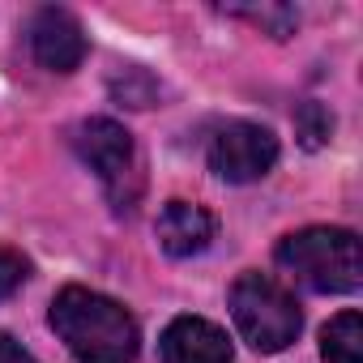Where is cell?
<instances>
[{
  "label": "cell",
  "instance_id": "obj_8",
  "mask_svg": "<svg viewBox=\"0 0 363 363\" xmlns=\"http://www.w3.org/2000/svg\"><path fill=\"white\" fill-rule=\"evenodd\" d=\"M214 214L193 201H167L158 214V244L167 257H197L214 244Z\"/></svg>",
  "mask_w": 363,
  "mask_h": 363
},
{
  "label": "cell",
  "instance_id": "obj_14",
  "mask_svg": "<svg viewBox=\"0 0 363 363\" xmlns=\"http://www.w3.org/2000/svg\"><path fill=\"white\" fill-rule=\"evenodd\" d=\"M0 363H39L22 342H13L9 333H0Z\"/></svg>",
  "mask_w": 363,
  "mask_h": 363
},
{
  "label": "cell",
  "instance_id": "obj_12",
  "mask_svg": "<svg viewBox=\"0 0 363 363\" xmlns=\"http://www.w3.org/2000/svg\"><path fill=\"white\" fill-rule=\"evenodd\" d=\"M30 278V261L13 248H0V299H9L22 291V282Z\"/></svg>",
  "mask_w": 363,
  "mask_h": 363
},
{
  "label": "cell",
  "instance_id": "obj_6",
  "mask_svg": "<svg viewBox=\"0 0 363 363\" xmlns=\"http://www.w3.org/2000/svg\"><path fill=\"white\" fill-rule=\"evenodd\" d=\"M30 52L43 69L52 73H73L86 60V30L69 9H39L30 22Z\"/></svg>",
  "mask_w": 363,
  "mask_h": 363
},
{
  "label": "cell",
  "instance_id": "obj_13",
  "mask_svg": "<svg viewBox=\"0 0 363 363\" xmlns=\"http://www.w3.org/2000/svg\"><path fill=\"white\" fill-rule=\"evenodd\" d=\"M116 94H120V99H128V107H150V103L158 99V86H154L141 69H128V73H124V82H116Z\"/></svg>",
  "mask_w": 363,
  "mask_h": 363
},
{
  "label": "cell",
  "instance_id": "obj_2",
  "mask_svg": "<svg viewBox=\"0 0 363 363\" xmlns=\"http://www.w3.org/2000/svg\"><path fill=\"white\" fill-rule=\"evenodd\" d=\"M278 265L320 295H350L363 282L359 235L342 227H303L278 244Z\"/></svg>",
  "mask_w": 363,
  "mask_h": 363
},
{
  "label": "cell",
  "instance_id": "obj_7",
  "mask_svg": "<svg viewBox=\"0 0 363 363\" xmlns=\"http://www.w3.org/2000/svg\"><path fill=\"white\" fill-rule=\"evenodd\" d=\"M162 363H231L227 333L206 316H175L158 337Z\"/></svg>",
  "mask_w": 363,
  "mask_h": 363
},
{
  "label": "cell",
  "instance_id": "obj_10",
  "mask_svg": "<svg viewBox=\"0 0 363 363\" xmlns=\"http://www.w3.org/2000/svg\"><path fill=\"white\" fill-rule=\"evenodd\" d=\"M231 18H244V22H252V26H261L265 35H274V39H286V35H295V26H299V13L291 9V5H231L227 9Z\"/></svg>",
  "mask_w": 363,
  "mask_h": 363
},
{
  "label": "cell",
  "instance_id": "obj_1",
  "mask_svg": "<svg viewBox=\"0 0 363 363\" xmlns=\"http://www.w3.org/2000/svg\"><path fill=\"white\" fill-rule=\"evenodd\" d=\"M52 329L77 363H133L141 346L128 308L90 286H65L52 299Z\"/></svg>",
  "mask_w": 363,
  "mask_h": 363
},
{
  "label": "cell",
  "instance_id": "obj_9",
  "mask_svg": "<svg viewBox=\"0 0 363 363\" xmlns=\"http://www.w3.org/2000/svg\"><path fill=\"white\" fill-rule=\"evenodd\" d=\"M325 363H363V316L354 308L337 312L320 333Z\"/></svg>",
  "mask_w": 363,
  "mask_h": 363
},
{
  "label": "cell",
  "instance_id": "obj_5",
  "mask_svg": "<svg viewBox=\"0 0 363 363\" xmlns=\"http://www.w3.org/2000/svg\"><path fill=\"white\" fill-rule=\"evenodd\" d=\"M278 162V137L265 124L231 120L210 137V167L227 184H252Z\"/></svg>",
  "mask_w": 363,
  "mask_h": 363
},
{
  "label": "cell",
  "instance_id": "obj_11",
  "mask_svg": "<svg viewBox=\"0 0 363 363\" xmlns=\"http://www.w3.org/2000/svg\"><path fill=\"white\" fill-rule=\"evenodd\" d=\"M295 133H299V141H303L308 150H320V145L329 141V133H333V116H329V107H320V103H303V107L295 111Z\"/></svg>",
  "mask_w": 363,
  "mask_h": 363
},
{
  "label": "cell",
  "instance_id": "obj_4",
  "mask_svg": "<svg viewBox=\"0 0 363 363\" xmlns=\"http://www.w3.org/2000/svg\"><path fill=\"white\" fill-rule=\"evenodd\" d=\"M73 150L103 179V189H107L116 210L137 206V197H141V158H137V145H133L124 124H116L107 116L82 120L73 128Z\"/></svg>",
  "mask_w": 363,
  "mask_h": 363
},
{
  "label": "cell",
  "instance_id": "obj_3",
  "mask_svg": "<svg viewBox=\"0 0 363 363\" xmlns=\"http://www.w3.org/2000/svg\"><path fill=\"white\" fill-rule=\"evenodd\" d=\"M231 320H235L240 337L261 354L286 350L303 329V312H299L295 295L286 286H278L269 274H257V269L235 278V286H231Z\"/></svg>",
  "mask_w": 363,
  "mask_h": 363
}]
</instances>
